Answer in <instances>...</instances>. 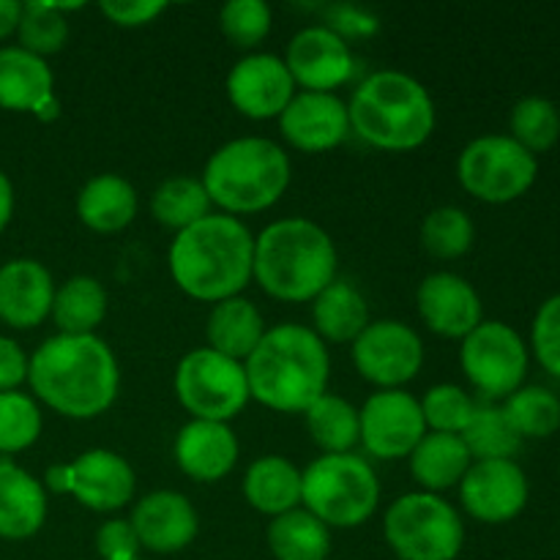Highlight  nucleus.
I'll return each instance as SVG.
<instances>
[{"instance_id": "b1692460", "label": "nucleus", "mask_w": 560, "mask_h": 560, "mask_svg": "<svg viewBox=\"0 0 560 560\" xmlns=\"http://www.w3.org/2000/svg\"><path fill=\"white\" fill-rule=\"evenodd\" d=\"M137 208H140L137 189L124 175H93L77 191V219L93 233H120L135 222Z\"/></svg>"}, {"instance_id": "79ce46f5", "label": "nucleus", "mask_w": 560, "mask_h": 560, "mask_svg": "<svg viewBox=\"0 0 560 560\" xmlns=\"http://www.w3.org/2000/svg\"><path fill=\"white\" fill-rule=\"evenodd\" d=\"M530 350L541 370L560 381V293L550 295L536 310L534 326H530Z\"/></svg>"}, {"instance_id": "412c9836", "label": "nucleus", "mask_w": 560, "mask_h": 560, "mask_svg": "<svg viewBox=\"0 0 560 560\" xmlns=\"http://www.w3.org/2000/svg\"><path fill=\"white\" fill-rule=\"evenodd\" d=\"M55 279L38 260L16 257L0 266V323L16 331L42 326L52 312Z\"/></svg>"}, {"instance_id": "4468645a", "label": "nucleus", "mask_w": 560, "mask_h": 560, "mask_svg": "<svg viewBox=\"0 0 560 560\" xmlns=\"http://www.w3.org/2000/svg\"><path fill=\"white\" fill-rule=\"evenodd\" d=\"M361 441L377 459H405L427 435L421 405L405 388L375 392L359 410Z\"/></svg>"}, {"instance_id": "bb28decb", "label": "nucleus", "mask_w": 560, "mask_h": 560, "mask_svg": "<svg viewBox=\"0 0 560 560\" xmlns=\"http://www.w3.org/2000/svg\"><path fill=\"white\" fill-rule=\"evenodd\" d=\"M244 498L255 512L279 517L301 506V470L279 454L255 459L244 474Z\"/></svg>"}, {"instance_id": "c85d7f7f", "label": "nucleus", "mask_w": 560, "mask_h": 560, "mask_svg": "<svg viewBox=\"0 0 560 560\" xmlns=\"http://www.w3.org/2000/svg\"><path fill=\"white\" fill-rule=\"evenodd\" d=\"M370 323V306L361 290L339 277L312 301V331L323 342L353 345Z\"/></svg>"}, {"instance_id": "f8f14e48", "label": "nucleus", "mask_w": 560, "mask_h": 560, "mask_svg": "<svg viewBox=\"0 0 560 560\" xmlns=\"http://www.w3.org/2000/svg\"><path fill=\"white\" fill-rule=\"evenodd\" d=\"M44 490L55 495H74L91 512L107 514L131 503L137 476L120 454L109 448H91L74 457V463L47 468Z\"/></svg>"}, {"instance_id": "c9c22d12", "label": "nucleus", "mask_w": 560, "mask_h": 560, "mask_svg": "<svg viewBox=\"0 0 560 560\" xmlns=\"http://www.w3.org/2000/svg\"><path fill=\"white\" fill-rule=\"evenodd\" d=\"M509 131L512 140L520 142L528 153L550 151L560 140V109L556 102L545 96L520 98L509 115Z\"/></svg>"}, {"instance_id": "37998d69", "label": "nucleus", "mask_w": 560, "mask_h": 560, "mask_svg": "<svg viewBox=\"0 0 560 560\" xmlns=\"http://www.w3.org/2000/svg\"><path fill=\"white\" fill-rule=\"evenodd\" d=\"M140 539L129 520H107L96 530V552L102 560H135L140 558Z\"/></svg>"}, {"instance_id": "1a4fd4ad", "label": "nucleus", "mask_w": 560, "mask_h": 560, "mask_svg": "<svg viewBox=\"0 0 560 560\" xmlns=\"http://www.w3.org/2000/svg\"><path fill=\"white\" fill-rule=\"evenodd\" d=\"M539 162L509 135H485L470 140L457 159L463 189L487 206H509L530 191Z\"/></svg>"}, {"instance_id": "423d86ee", "label": "nucleus", "mask_w": 560, "mask_h": 560, "mask_svg": "<svg viewBox=\"0 0 560 560\" xmlns=\"http://www.w3.org/2000/svg\"><path fill=\"white\" fill-rule=\"evenodd\" d=\"M290 159L279 142L268 137H235L211 153L200 180L211 206L228 217H246L277 206L288 191Z\"/></svg>"}, {"instance_id": "c756f323", "label": "nucleus", "mask_w": 560, "mask_h": 560, "mask_svg": "<svg viewBox=\"0 0 560 560\" xmlns=\"http://www.w3.org/2000/svg\"><path fill=\"white\" fill-rule=\"evenodd\" d=\"M49 317L58 326V334H69V337H82V334H96L107 317V293L104 284L96 277H80L66 279L60 288H55V301Z\"/></svg>"}, {"instance_id": "72a5a7b5", "label": "nucleus", "mask_w": 560, "mask_h": 560, "mask_svg": "<svg viewBox=\"0 0 560 560\" xmlns=\"http://www.w3.org/2000/svg\"><path fill=\"white\" fill-rule=\"evenodd\" d=\"M459 438L468 446L474 463H479V459H514L523 448V438L517 435L501 405L492 402H476L474 416H470L468 427Z\"/></svg>"}, {"instance_id": "e433bc0d", "label": "nucleus", "mask_w": 560, "mask_h": 560, "mask_svg": "<svg viewBox=\"0 0 560 560\" xmlns=\"http://www.w3.org/2000/svg\"><path fill=\"white\" fill-rule=\"evenodd\" d=\"M476 241L474 219L457 206H441L421 222V246L438 260H459Z\"/></svg>"}, {"instance_id": "f257e3e1", "label": "nucleus", "mask_w": 560, "mask_h": 560, "mask_svg": "<svg viewBox=\"0 0 560 560\" xmlns=\"http://www.w3.org/2000/svg\"><path fill=\"white\" fill-rule=\"evenodd\" d=\"M27 383L33 399L55 413L77 421L96 419L118 397V359L96 334H55L31 355Z\"/></svg>"}, {"instance_id": "4c0bfd02", "label": "nucleus", "mask_w": 560, "mask_h": 560, "mask_svg": "<svg viewBox=\"0 0 560 560\" xmlns=\"http://www.w3.org/2000/svg\"><path fill=\"white\" fill-rule=\"evenodd\" d=\"M42 408L31 394H0V457L31 448L42 438Z\"/></svg>"}, {"instance_id": "f3484780", "label": "nucleus", "mask_w": 560, "mask_h": 560, "mask_svg": "<svg viewBox=\"0 0 560 560\" xmlns=\"http://www.w3.org/2000/svg\"><path fill=\"white\" fill-rule=\"evenodd\" d=\"M224 91L244 118L271 120L279 118L295 96V82L282 58L271 52H252L230 69Z\"/></svg>"}, {"instance_id": "aec40b11", "label": "nucleus", "mask_w": 560, "mask_h": 560, "mask_svg": "<svg viewBox=\"0 0 560 560\" xmlns=\"http://www.w3.org/2000/svg\"><path fill=\"white\" fill-rule=\"evenodd\" d=\"M140 547L156 556H173L197 539L200 517L184 492L156 490L135 503L129 517Z\"/></svg>"}, {"instance_id": "3c124183", "label": "nucleus", "mask_w": 560, "mask_h": 560, "mask_svg": "<svg viewBox=\"0 0 560 560\" xmlns=\"http://www.w3.org/2000/svg\"><path fill=\"white\" fill-rule=\"evenodd\" d=\"M135 560H140V558H135Z\"/></svg>"}, {"instance_id": "58836bf2", "label": "nucleus", "mask_w": 560, "mask_h": 560, "mask_svg": "<svg viewBox=\"0 0 560 560\" xmlns=\"http://www.w3.org/2000/svg\"><path fill=\"white\" fill-rule=\"evenodd\" d=\"M16 38V47L47 60V55L60 52L69 42V22L58 3H22Z\"/></svg>"}, {"instance_id": "473e14b6", "label": "nucleus", "mask_w": 560, "mask_h": 560, "mask_svg": "<svg viewBox=\"0 0 560 560\" xmlns=\"http://www.w3.org/2000/svg\"><path fill=\"white\" fill-rule=\"evenodd\" d=\"M211 197H208L202 180L189 178V175H175V178L162 180L151 195L153 219L162 228L175 230V233L211 217Z\"/></svg>"}, {"instance_id": "7c9ffc66", "label": "nucleus", "mask_w": 560, "mask_h": 560, "mask_svg": "<svg viewBox=\"0 0 560 560\" xmlns=\"http://www.w3.org/2000/svg\"><path fill=\"white\" fill-rule=\"evenodd\" d=\"M266 539L277 560H328L331 552V528H326L304 506L273 517L268 523Z\"/></svg>"}, {"instance_id": "f03ea898", "label": "nucleus", "mask_w": 560, "mask_h": 560, "mask_svg": "<svg viewBox=\"0 0 560 560\" xmlns=\"http://www.w3.org/2000/svg\"><path fill=\"white\" fill-rule=\"evenodd\" d=\"M170 277L180 293L219 304L246 290L255 268V235L241 219L211 213L175 233L170 244Z\"/></svg>"}, {"instance_id": "7ed1b4c3", "label": "nucleus", "mask_w": 560, "mask_h": 560, "mask_svg": "<svg viewBox=\"0 0 560 560\" xmlns=\"http://www.w3.org/2000/svg\"><path fill=\"white\" fill-rule=\"evenodd\" d=\"M252 399L277 413H306L328 394L331 359L310 326L282 323L268 328L255 353L244 361Z\"/></svg>"}, {"instance_id": "a878e982", "label": "nucleus", "mask_w": 560, "mask_h": 560, "mask_svg": "<svg viewBox=\"0 0 560 560\" xmlns=\"http://www.w3.org/2000/svg\"><path fill=\"white\" fill-rule=\"evenodd\" d=\"M266 331L268 328L260 310L244 295H233V299L213 304L206 326L208 348L228 355V359L241 361V364L255 353Z\"/></svg>"}, {"instance_id": "de8ad7c7", "label": "nucleus", "mask_w": 560, "mask_h": 560, "mask_svg": "<svg viewBox=\"0 0 560 560\" xmlns=\"http://www.w3.org/2000/svg\"><path fill=\"white\" fill-rule=\"evenodd\" d=\"M20 16L22 3H16V0H0V42H5L9 36H16Z\"/></svg>"}, {"instance_id": "c03bdc74", "label": "nucleus", "mask_w": 560, "mask_h": 560, "mask_svg": "<svg viewBox=\"0 0 560 560\" xmlns=\"http://www.w3.org/2000/svg\"><path fill=\"white\" fill-rule=\"evenodd\" d=\"M323 16H326V27H331V31L337 33V36H342L345 42L377 33V16L370 14V11L359 9V5H348V3L326 5V9H323Z\"/></svg>"}, {"instance_id": "2f4dec72", "label": "nucleus", "mask_w": 560, "mask_h": 560, "mask_svg": "<svg viewBox=\"0 0 560 560\" xmlns=\"http://www.w3.org/2000/svg\"><path fill=\"white\" fill-rule=\"evenodd\" d=\"M306 432L323 454H350L361 441L359 410L337 394H323L304 413Z\"/></svg>"}, {"instance_id": "ea45409f", "label": "nucleus", "mask_w": 560, "mask_h": 560, "mask_svg": "<svg viewBox=\"0 0 560 560\" xmlns=\"http://www.w3.org/2000/svg\"><path fill=\"white\" fill-rule=\"evenodd\" d=\"M419 405L427 432H441V435H463L476 410L474 397L454 383L432 386L424 399H419Z\"/></svg>"}, {"instance_id": "20e7f679", "label": "nucleus", "mask_w": 560, "mask_h": 560, "mask_svg": "<svg viewBox=\"0 0 560 560\" xmlns=\"http://www.w3.org/2000/svg\"><path fill=\"white\" fill-rule=\"evenodd\" d=\"M337 268L339 255L331 235L312 219H279L255 238L252 279L277 301L312 304L337 279Z\"/></svg>"}, {"instance_id": "9b49d317", "label": "nucleus", "mask_w": 560, "mask_h": 560, "mask_svg": "<svg viewBox=\"0 0 560 560\" xmlns=\"http://www.w3.org/2000/svg\"><path fill=\"white\" fill-rule=\"evenodd\" d=\"M528 364V345L517 328L503 320H481L459 348V366L487 402L506 399L523 388Z\"/></svg>"}, {"instance_id": "ddd939ff", "label": "nucleus", "mask_w": 560, "mask_h": 560, "mask_svg": "<svg viewBox=\"0 0 560 560\" xmlns=\"http://www.w3.org/2000/svg\"><path fill=\"white\" fill-rule=\"evenodd\" d=\"M353 366L377 392L402 388L424 366V342L402 320H372L353 342Z\"/></svg>"}, {"instance_id": "49530a36", "label": "nucleus", "mask_w": 560, "mask_h": 560, "mask_svg": "<svg viewBox=\"0 0 560 560\" xmlns=\"http://www.w3.org/2000/svg\"><path fill=\"white\" fill-rule=\"evenodd\" d=\"M27 364L31 359L20 342L11 337H0V394L3 392H20L22 383L27 381Z\"/></svg>"}, {"instance_id": "6ab92c4d", "label": "nucleus", "mask_w": 560, "mask_h": 560, "mask_svg": "<svg viewBox=\"0 0 560 560\" xmlns=\"http://www.w3.org/2000/svg\"><path fill=\"white\" fill-rule=\"evenodd\" d=\"M279 131L301 153L334 151L350 135L348 104L337 93L301 91L279 115Z\"/></svg>"}, {"instance_id": "cd10ccee", "label": "nucleus", "mask_w": 560, "mask_h": 560, "mask_svg": "<svg viewBox=\"0 0 560 560\" xmlns=\"http://www.w3.org/2000/svg\"><path fill=\"white\" fill-rule=\"evenodd\" d=\"M470 465H474V457L459 435L427 432L410 454V474L416 485L421 487V492H432V495L459 487Z\"/></svg>"}, {"instance_id": "8fccbe9b", "label": "nucleus", "mask_w": 560, "mask_h": 560, "mask_svg": "<svg viewBox=\"0 0 560 560\" xmlns=\"http://www.w3.org/2000/svg\"><path fill=\"white\" fill-rule=\"evenodd\" d=\"M33 115H36V118L42 120V124H52V120L60 118V98L58 96H49L47 102H44L42 107H38Z\"/></svg>"}, {"instance_id": "a19ab883", "label": "nucleus", "mask_w": 560, "mask_h": 560, "mask_svg": "<svg viewBox=\"0 0 560 560\" xmlns=\"http://www.w3.org/2000/svg\"><path fill=\"white\" fill-rule=\"evenodd\" d=\"M273 25L271 5L266 0H230L219 11L224 38L238 49H255L268 38Z\"/></svg>"}, {"instance_id": "a18cd8bd", "label": "nucleus", "mask_w": 560, "mask_h": 560, "mask_svg": "<svg viewBox=\"0 0 560 560\" xmlns=\"http://www.w3.org/2000/svg\"><path fill=\"white\" fill-rule=\"evenodd\" d=\"M98 11L118 27H142L164 14L167 3L162 0H104L98 3Z\"/></svg>"}, {"instance_id": "0eeeda50", "label": "nucleus", "mask_w": 560, "mask_h": 560, "mask_svg": "<svg viewBox=\"0 0 560 560\" xmlns=\"http://www.w3.org/2000/svg\"><path fill=\"white\" fill-rule=\"evenodd\" d=\"M377 503L381 481L359 454H320L301 470V506L326 528H359Z\"/></svg>"}, {"instance_id": "393cba45", "label": "nucleus", "mask_w": 560, "mask_h": 560, "mask_svg": "<svg viewBox=\"0 0 560 560\" xmlns=\"http://www.w3.org/2000/svg\"><path fill=\"white\" fill-rule=\"evenodd\" d=\"M49 96H55V74L47 60L16 44L0 47V107L33 115Z\"/></svg>"}, {"instance_id": "f704fd0d", "label": "nucleus", "mask_w": 560, "mask_h": 560, "mask_svg": "<svg viewBox=\"0 0 560 560\" xmlns=\"http://www.w3.org/2000/svg\"><path fill=\"white\" fill-rule=\"evenodd\" d=\"M501 408L523 441L525 438L541 441L560 430V397L545 386L517 388L512 397L503 399Z\"/></svg>"}, {"instance_id": "09e8293b", "label": "nucleus", "mask_w": 560, "mask_h": 560, "mask_svg": "<svg viewBox=\"0 0 560 560\" xmlns=\"http://www.w3.org/2000/svg\"><path fill=\"white\" fill-rule=\"evenodd\" d=\"M14 184H11L9 175L0 170V233H3L5 228H9L11 217H14Z\"/></svg>"}, {"instance_id": "6e6552de", "label": "nucleus", "mask_w": 560, "mask_h": 560, "mask_svg": "<svg viewBox=\"0 0 560 560\" xmlns=\"http://www.w3.org/2000/svg\"><path fill=\"white\" fill-rule=\"evenodd\" d=\"M383 536L399 560H457L465 525L457 509L432 492H408L388 506Z\"/></svg>"}, {"instance_id": "2eb2a0df", "label": "nucleus", "mask_w": 560, "mask_h": 560, "mask_svg": "<svg viewBox=\"0 0 560 560\" xmlns=\"http://www.w3.org/2000/svg\"><path fill=\"white\" fill-rule=\"evenodd\" d=\"M530 485L514 459H479L459 481V501L474 520L503 525L525 512Z\"/></svg>"}, {"instance_id": "dca6fc26", "label": "nucleus", "mask_w": 560, "mask_h": 560, "mask_svg": "<svg viewBox=\"0 0 560 560\" xmlns=\"http://www.w3.org/2000/svg\"><path fill=\"white\" fill-rule=\"evenodd\" d=\"M282 60L295 88L312 93H337V88L350 82L355 71L350 44L326 25L301 27L290 38Z\"/></svg>"}, {"instance_id": "5701e85b", "label": "nucleus", "mask_w": 560, "mask_h": 560, "mask_svg": "<svg viewBox=\"0 0 560 560\" xmlns=\"http://www.w3.org/2000/svg\"><path fill=\"white\" fill-rule=\"evenodd\" d=\"M47 490L36 476L0 457V539L25 541L44 528Z\"/></svg>"}, {"instance_id": "39448f33", "label": "nucleus", "mask_w": 560, "mask_h": 560, "mask_svg": "<svg viewBox=\"0 0 560 560\" xmlns=\"http://www.w3.org/2000/svg\"><path fill=\"white\" fill-rule=\"evenodd\" d=\"M350 131L366 145L388 153L416 151L435 131V102L416 77L405 71H375L348 102Z\"/></svg>"}, {"instance_id": "a211bd4d", "label": "nucleus", "mask_w": 560, "mask_h": 560, "mask_svg": "<svg viewBox=\"0 0 560 560\" xmlns=\"http://www.w3.org/2000/svg\"><path fill=\"white\" fill-rule=\"evenodd\" d=\"M416 310L432 334L459 342L485 320L481 295L468 279L454 271H435L424 277L416 290Z\"/></svg>"}, {"instance_id": "9d476101", "label": "nucleus", "mask_w": 560, "mask_h": 560, "mask_svg": "<svg viewBox=\"0 0 560 560\" xmlns=\"http://www.w3.org/2000/svg\"><path fill=\"white\" fill-rule=\"evenodd\" d=\"M175 394L191 419L230 424L252 399L241 361L211 348H197L178 361Z\"/></svg>"}, {"instance_id": "4be33fe9", "label": "nucleus", "mask_w": 560, "mask_h": 560, "mask_svg": "<svg viewBox=\"0 0 560 560\" xmlns=\"http://www.w3.org/2000/svg\"><path fill=\"white\" fill-rule=\"evenodd\" d=\"M238 438L230 424L200 419H191L189 424L180 427L173 446L178 468L200 485H213L230 476L238 463Z\"/></svg>"}]
</instances>
